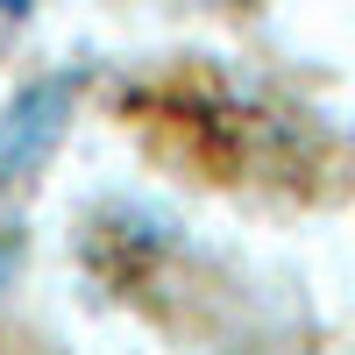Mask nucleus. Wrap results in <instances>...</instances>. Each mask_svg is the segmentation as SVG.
<instances>
[{
  "label": "nucleus",
  "instance_id": "obj_1",
  "mask_svg": "<svg viewBox=\"0 0 355 355\" xmlns=\"http://www.w3.org/2000/svg\"><path fill=\"white\" fill-rule=\"evenodd\" d=\"M0 8H15V15H28V0H0Z\"/></svg>",
  "mask_w": 355,
  "mask_h": 355
}]
</instances>
